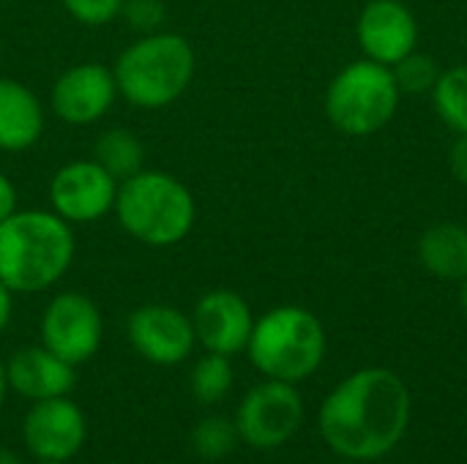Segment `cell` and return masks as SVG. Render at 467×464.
Segmentation results:
<instances>
[{"label": "cell", "instance_id": "7402d4cb", "mask_svg": "<svg viewBox=\"0 0 467 464\" xmlns=\"http://www.w3.org/2000/svg\"><path fill=\"white\" fill-rule=\"evenodd\" d=\"M394 71V79H397V88L402 96H424V93H432L443 68L438 66V60L432 55H424V52H410L405 55L400 63L391 66Z\"/></svg>", "mask_w": 467, "mask_h": 464}, {"label": "cell", "instance_id": "30bf717a", "mask_svg": "<svg viewBox=\"0 0 467 464\" xmlns=\"http://www.w3.org/2000/svg\"><path fill=\"white\" fill-rule=\"evenodd\" d=\"M22 440L38 462H71L88 440L85 413L68 397L33 402L22 421Z\"/></svg>", "mask_w": 467, "mask_h": 464}, {"label": "cell", "instance_id": "d4e9b609", "mask_svg": "<svg viewBox=\"0 0 467 464\" xmlns=\"http://www.w3.org/2000/svg\"><path fill=\"white\" fill-rule=\"evenodd\" d=\"M449 170L451 175L467 186V134H457V139L449 148Z\"/></svg>", "mask_w": 467, "mask_h": 464}, {"label": "cell", "instance_id": "ffe728a7", "mask_svg": "<svg viewBox=\"0 0 467 464\" xmlns=\"http://www.w3.org/2000/svg\"><path fill=\"white\" fill-rule=\"evenodd\" d=\"M233 383H235L233 364L227 356L219 353H205L189 375L192 394L202 405H219L233 391Z\"/></svg>", "mask_w": 467, "mask_h": 464}, {"label": "cell", "instance_id": "7a4b0ae2", "mask_svg": "<svg viewBox=\"0 0 467 464\" xmlns=\"http://www.w3.org/2000/svg\"><path fill=\"white\" fill-rule=\"evenodd\" d=\"M74 232L55 211H16L0 222V282L14 295L55 287L74 263Z\"/></svg>", "mask_w": 467, "mask_h": 464}, {"label": "cell", "instance_id": "4316f807", "mask_svg": "<svg viewBox=\"0 0 467 464\" xmlns=\"http://www.w3.org/2000/svg\"><path fill=\"white\" fill-rule=\"evenodd\" d=\"M11 309H14V293L0 282V334L5 331V325L11 320Z\"/></svg>", "mask_w": 467, "mask_h": 464}, {"label": "cell", "instance_id": "8992f818", "mask_svg": "<svg viewBox=\"0 0 467 464\" xmlns=\"http://www.w3.org/2000/svg\"><path fill=\"white\" fill-rule=\"evenodd\" d=\"M400 88L391 66L356 60L345 66L326 90V115L348 137H369L391 123L400 107Z\"/></svg>", "mask_w": 467, "mask_h": 464}, {"label": "cell", "instance_id": "ac0fdd59", "mask_svg": "<svg viewBox=\"0 0 467 464\" xmlns=\"http://www.w3.org/2000/svg\"><path fill=\"white\" fill-rule=\"evenodd\" d=\"M93 159L120 183L145 170V145L129 129H107L93 145Z\"/></svg>", "mask_w": 467, "mask_h": 464}, {"label": "cell", "instance_id": "5b68a950", "mask_svg": "<svg viewBox=\"0 0 467 464\" xmlns=\"http://www.w3.org/2000/svg\"><path fill=\"white\" fill-rule=\"evenodd\" d=\"M246 353L268 380L301 383L326 358L323 323L304 306H276L254 320Z\"/></svg>", "mask_w": 467, "mask_h": 464}, {"label": "cell", "instance_id": "603a6c76", "mask_svg": "<svg viewBox=\"0 0 467 464\" xmlns=\"http://www.w3.org/2000/svg\"><path fill=\"white\" fill-rule=\"evenodd\" d=\"M120 16L129 22V27H134L145 36V33L164 30L167 5H164V0H123Z\"/></svg>", "mask_w": 467, "mask_h": 464}, {"label": "cell", "instance_id": "52a82bcc", "mask_svg": "<svg viewBox=\"0 0 467 464\" xmlns=\"http://www.w3.org/2000/svg\"><path fill=\"white\" fill-rule=\"evenodd\" d=\"M304 424V399L293 383L265 380L254 386L238 413L235 427L246 446L257 451H274L296 438Z\"/></svg>", "mask_w": 467, "mask_h": 464}, {"label": "cell", "instance_id": "e0dca14e", "mask_svg": "<svg viewBox=\"0 0 467 464\" xmlns=\"http://www.w3.org/2000/svg\"><path fill=\"white\" fill-rule=\"evenodd\" d=\"M419 263L438 279H467V227L438 222L419 238Z\"/></svg>", "mask_w": 467, "mask_h": 464}, {"label": "cell", "instance_id": "7c38bea8", "mask_svg": "<svg viewBox=\"0 0 467 464\" xmlns=\"http://www.w3.org/2000/svg\"><path fill=\"white\" fill-rule=\"evenodd\" d=\"M115 98H118V85L112 68L99 60H85L66 68L55 79L49 90V109L63 123L90 126L109 112Z\"/></svg>", "mask_w": 467, "mask_h": 464}, {"label": "cell", "instance_id": "484cf974", "mask_svg": "<svg viewBox=\"0 0 467 464\" xmlns=\"http://www.w3.org/2000/svg\"><path fill=\"white\" fill-rule=\"evenodd\" d=\"M19 211V194H16V186L14 180L0 170V222H5L11 213Z\"/></svg>", "mask_w": 467, "mask_h": 464}, {"label": "cell", "instance_id": "ba28073f", "mask_svg": "<svg viewBox=\"0 0 467 464\" xmlns=\"http://www.w3.org/2000/svg\"><path fill=\"white\" fill-rule=\"evenodd\" d=\"M41 345L66 364L79 366L90 361L104 336V320L93 298L85 293H57L41 314Z\"/></svg>", "mask_w": 467, "mask_h": 464}, {"label": "cell", "instance_id": "8fae6325", "mask_svg": "<svg viewBox=\"0 0 467 464\" xmlns=\"http://www.w3.org/2000/svg\"><path fill=\"white\" fill-rule=\"evenodd\" d=\"M126 336L131 347L156 366L183 364L197 347L192 314H183L170 304H145L134 309L126 323Z\"/></svg>", "mask_w": 467, "mask_h": 464}, {"label": "cell", "instance_id": "83f0119b", "mask_svg": "<svg viewBox=\"0 0 467 464\" xmlns=\"http://www.w3.org/2000/svg\"><path fill=\"white\" fill-rule=\"evenodd\" d=\"M0 464H22V459H19L11 449L0 446Z\"/></svg>", "mask_w": 467, "mask_h": 464}, {"label": "cell", "instance_id": "cb8c5ba5", "mask_svg": "<svg viewBox=\"0 0 467 464\" xmlns=\"http://www.w3.org/2000/svg\"><path fill=\"white\" fill-rule=\"evenodd\" d=\"M60 3L71 19L88 27L109 25L112 19L120 16V8H123V0H60Z\"/></svg>", "mask_w": 467, "mask_h": 464}, {"label": "cell", "instance_id": "44dd1931", "mask_svg": "<svg viewBox=\"0 0 467 464\" xmlns=\"http://www.w3.org/2000/svg\"><path fill=\"white\" fill-rule=\"evenodd\" d=\"M189 440H192V449L200 459L219 462L235 451V446L241 443V435H238L235 421H230L224 416H208V418L194 424Z\"/></svg>", "mask_w": 467, "mask_h": 464}, {"label": "cell", "instance_id": "f1b7e54d", "mask_svg": "<svg viewBox=\"0 0 467 464\" xmlns=\"http://www.w3.org/2000/svg\"><path fill=\"white\" fill-rule=\"evenodd\" d=\"M5 394H8V380H5V361H0V407L5 402Z\"/></svg>", "mask_w": 467, "mask_h": 464}, {"label": "cell", "instance_id": "277c9868", "mask_svg": "<svg viewBox=\"0 0 467 464\" xmlns=\"http://www.w3.org/2000/svg\"><path fill=\"white\" fill-rule=\"evenodd\" d=\"M112 213L123 232L137 243L170 249L194 230L197 202L189 186L175 175L164 170H140L118 183Z\"/></svg>", "mask_w": 467, "mask_h": 464}, {"label": "cell", "instance_id": "9a60e30c", "mask_svg": "<svg viewBox=\"0 0 467 464\" xmlns=\"http://www.w3.org/2000/svg\"><path fill=\"white\" fill-rule=\"evenodd\" d=\"M5 380H8V391L30 402H44L55 397H68L74 391L77 366L66 364L44 345H33L16 350L5 361Z\"/></svg>", "mask_w": 467, "mask_h": 464}, {"label": "cell", "instance_id": "4dcf8cb0", "mask_svg": "<svg viewBox=\"0 0 467 464\" xmlns=\"http://www.w3.org/2000/svg\"><path fill=\"white\" fill-rule=\"evenodd\" d=\"M41 464H68V462H41Z\"/></svg>", "mask_w": 467, "mask_h": 464}, {"label": "cell", "instance_id": "f546056e", "mask_svg": "<svg viewBox=\"0 0 467 464\" xmlns=\"http://www.w3.org/2000/svg\"><path fill=\"white\" fill-rule=\"evenodd\" d=\"M460 306L467 314V279H462V287H460Z\"/></svg>", "mask_w": 467, "mask_h": 464}, {"label": "cell", "instance_id": "d6986e66", "mask_svg": "<svg viewBox=\"0 0 467 464\" xmlns=\"http://www.w3.org/2000/svg\"><path fill=\"white\" fill-rule=\"evenodd\" d=\"M435 112L438 118L454 131V134H467V66H451L443 68L435 90H432Z\"/></svg>", "mask_w": 467, "mask_h": 464}, {"label": "cell", "instance_id": "2e32d148", "mask_svg": "<svg viewBox=\"0 0 467 464\" xmlns=\"http://www.w3.org/2000/svg\"><path fill=\"white\" fill-rule=\"evenodd\" d=\"M44 104L33 88L0 77V150L19 153L33 148L44 134Z\"/></svg>", "mask_w": 467, "mask_h": 464}, {"label": "cell", "instance_id": "4fadbf2b", "mask_svg": "<svg viewBox=\"0 0 467 464\" xmlns=\"http://www.w3.org/2000/svg\"><path fill=\"white\" fill-rule=\"evenodd\" d=\"M192 325L197 345L205 347V353H219V356H238L246 350L254 317L246 304L235 290L216 287L208 290L192 312Z\"/></svg>", "mask_w": 467, "mask_h": 464}, {"label": "cell", "instance_id": "3957f363", "mask_svg": "<svg viewBox=\"0 0 467 464\" xmlns=\"http://www.w3.org/2000/svg\"><path fill=\"white\" fill-rule=\"evenodd\" d=\"M118 96L140 109L175 104L197 74V55L186 36L172 30L145 33L131 41L112 66Z\"/></svg>", "mask_w": 467, "mask_h": 464}, {"label": "cell", "instance_id": "9c48e42d", "mask_svg": "<svg viewBox=\"0 0 467 464\" xmlns=\"http://www.w3.org/2000/svg\"><path fill=\"white\" fill-rule=\"evenodd\" d=\"M118 180L96 161L77 159L63 164L49 180V205L68 224H93L112 213Z\"/></svg>", "mask_w": 467, "mask_h": 464}, {"label": "cell", "instance_id": "6da1fadb", "mask_svg": "<svg viewBox=\"0 0 467 464\" xmlns=\"http://www.w3.org/2000/svg\"><path fill=\"white\" fill-rule=\"evenodd\" d=\"M413 399L405 380L380 366L342 380L320 407L326 446L353 462H375L391 454L410 427Z\"/></svg>", "mask_w": 467, "mask_h": 464}, {"label": "cell", "instance_id": "5bb4252c", "mask_svg": "<svg viewBox=\"0 0 467 464\" xmlns=\"http://www.w3.org/2000/svg\"><path fill=\"white\" fill-rule=\"evenodd\" d=\"M356 33L367 57L383 66L400 63L419 44V22L402 0H369Z\"/></svg>", "mask_w": 467, "mask_h": 464}]
</instances>
